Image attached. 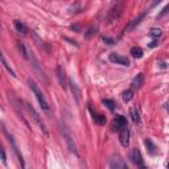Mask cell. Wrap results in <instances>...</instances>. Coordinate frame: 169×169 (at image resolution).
Returning <instances> with one entry per match:
<instances>
[{
    "label": "cell",
    "instance_id": "obj_1",
    "mask_svg": "<svg viewBox=\"0 0 169 169\" xmlns=\"http://www.w3.org/2000/svg\"><path fill=\"white\" fill-rule=\"evenodd\" d=\"M28 83H29V87H31V90H32V93L35 94L36 99L38 100V103H40L41 109H42L45 112H50V106H49V103H48L46 98H45L44 93L41 91V89L37 86V83H36V82H33L32 80L28 81Z\"/></svg>",
    "mask_w": 169,
    "mask_h": 169
},
{
    "label": "cell",
    "instance_id": "obj_30",
    "mask_svg": "<svg viewBox=\"0 0 169 169\" xmlns=\"http://www.w3.org/2000/svg\"><path fill=\"white\" fill-rule=\"evenodd\" d=\"M157 44H159V42H156V41H152V42L149 44V46H151V48H155V46H157Z\"/></svg>",
    "mask_w": 169,
    "mask_h": 169
},
{
    "label": "cell",
    "instance_id": "obj_21",
    "mask_svg": "<svg viewBox=\"0 0 169 169\" xmlns=\"http://www.w3.org/2000/svg\"><path fill=\"white\" fill-rule=\"evenodd\" d=\"M2 62H3V66L5 67V69H7L8 70V73H9V74L11 75H12L13 78L16 77V73L13 71V69H12V67H11L9 65H8V62H7V61H5V58H4V56H3V57H2Z\"/></svg>",
    "mask_w": 169,
    "mask_h": 169
},
{
    "label": "cell",
    "instance_id": "obj_10",
    "mask_svg": "<svg viewBox=\"0 0 169 169\" xmlns=\"http://www.w3.org/2000/svg\"><path fill=\"white\" fill-rule=\"evenodd\" d=\"M143 84H144V75L142 74V73H139V74L132 80V89L139 90V89H142Z\"/></svg>",
    "mask_w": 169,
    "mask_h": 169
},
{
    "label": "cell",
    "instance_id": "obj_19",
    "mask_svg": "<svg viewBox=\"0 0 169 169\" xmlns=\"http://www.w3.org/2000/svg\"><path fill=\"white\" fill-rule=\"evenodd\" d=\"M17 48H19V52L22 54V57L28 60V52H29V50L25 48V45L22 44L21 41H17Z\"/></svg>",
    "mask_w": 169,
    "mask_h": 169
},
{
    "label": "cell",
    "instance_id": "obj_9",
    "mask_svg": "<svg viewBox=\"0 0 169 169\" xmlns=\"http://www.w3.org/2000/svg\"><path fill=\"white\" fill-rule=\"evenodd\" d=\"M110 168H112V169H127L128 167L120 157H114V159H111V161H110Z\"/></svg>",
    "mask_w": 169,
    "mask_h": 169
},
{
    "label": "cell",
    "instance_id": "obj_7",
    "mask_svg": "<svg viewBox=\"0 0 169 169\" xmlns=\"http://www.w3.org/2000/svg\"><path fill=\"white\" fill-rule=\"evenodd\" d=\"M4 131H5V129H4ZM5 133H7V131H5ZM7 136H8V140H9V143L12 144V148H13V151H15L16 156H17V160H19V162H20L21 168H25V162H24V159H22V155L20 153V151H19V148H17V145H16V143H15L13 138L11 136V135H8V133H7Z\"/></svg>",
    "mask_w": 169,
    "mask_h": 169
},
{
    "label": "cell",
    "instance_id": "obj_22",
    "mask_svg": "<svg viewBox=\"0 0 169 169\" xmlns=\"http://www.w3.org/2000/svg\"><path fill=\"white\" fill-rule=\"evenodd\" d=\"M94 122L97 123V124L102 126V124H104V123H106V116L104 115H95L94 114Z\"/></svg>",
    "mask_w": 169,
    "mask_h": 169
},
{
    "label": "cell",
    "instance_id": "obj_16",
    "mask_svg": "<svg viewBox=\"0 0 169 169\" xmlns=\"http://www.w3.org/2000/svg\"><path fill=\"white\" fill-rule=\"evenodd\" d=\"M129 53H131V56H132V57H135V58H142V57H143V49L139 48V46L131 48Z\"/></svg>",
    "mask_w": 169,
    "mask_h": 169
},
{
    "label": "cell",
    "instance_id": "obj_3",
    "mask_svg": "<svg viewBox=\"0 0 169 169\" xmlns=\"http://www.w3.org/2000/svg\"><path fill=\"white\" fill-rule=\"evenodd\" d=\"M27 110L29 111V114L32 115V119L35 120V123L37 124V127L40 128V131L44 133V136H49V132H48V128H46V126H45V123L42 122V119H41V116H40V114L33 109V107L31 106V104H27Z\"/></svg>",
    "mask_w": 169,
    "mask_h": 169
},
{
    "label": "cell",
    "instance_id": "obj_12",
    "mask_svg": "<svg viewBox=\"0 0 169 169\" xmlns=\"http://www.w3.org/2000/svg\"><path fill=\"white\" fill-rule=\"evenodd\" d=\"M129 115H131L132 118V120L135 123H138V124H140V114H139V110H138V107H131L129 109Z\"/></svg>",
    "mask_w": 169,
    "mask_h": 169
},
{
    "label": "cell",
    "instance_id": "obj_5",
    "mask_svg": "<svg viewBox=\"0 0 169 169\" xmlns=\"http://www.w3.org/2000/svg\"><path fill=\"white\" fill-rule=\"evenodd\" d=\"M119 140L123 147H127L129 144V127L128 124L124 126L122 129H119Z\"/></svg>",
    "mask_w": 169,
    "mask_h": 169
},
{
    "label": "cell",
    "instance_id": "obj_8",
    "mask_svg": "<svg viewBox=\"0 0 169 169\" xmlns=\"http://www.w3.org/2000/svg\"><path fill=\"white\" fill-rule=\"evenodd\" d=\"M110 61H111V62H114V64L123 65V66H129V60L127 57H123V56L115 54V53L110 54Z\"/></svg>",
    "mask_w": 169,
    "mask_h": 169
},
{
    "label": "cell",
    "instance_id": "obj_13",
    "mask_svg": "<svg viewBox=\"0 0 169 169\" xmlns=\"http://www.w3.org/2000/svg\"><path fill=\"white\" fill-rule=\"evenodd\" d=\"M65 140H66V144H67V148H69L70 152H73V153H77V148H75V144L73 143L71 140V136L67 132H65Z\"/></svg>",
    "mask_w": 169,
    "mask_h": 169
},
{
    "label": "cell",
    "instance_id": "obj_24",
    "mask_svg": "<svg viewBox=\"0 0 169 169\" xmlns=\"http://www.w3.org/2000/svg\"><path fill=\"white\" fill-rule=\"evenodd\" d=\"M149 35H151V37H155V38H159L162 33H161V31L160 29H157V28H152V29L149 31Z\"/></svg>",
    "mask_w": 169,
    "mask_h": 169
},
{
    "label": "cell",
    "instance_id": "obj_26",
    "mask_svg": "<svg viewBox=\"0 0 169 169\" xmlns=\"http://www.w3.org/2000/svg\"><path fill=\"white\" fill-rule=\"evenodd\" d=\"M95 31H97V28H95V27H91V28H90V29L87 31L86 35H84V37H86V38H90V37H91L94 33H95Z\"/></svg>",
    "mask_w": 169,
    "mask_h": 169
},
{
    "label": "cell",
    "instance_id": "obj_32",
    "mask_svg": "<svg viewBox=\"0 0 169 169\" xmlns=\"http://www.w3.org/2000/svg\"><path fill=\"white\" fill-rule=\"evenodd\" d=\"M168 168H169V164H168Z\"/></svg>",
    "mask_w": 169,
    "mask_h": 169
},
{
    "label": "cell",
    "instance_id": "obj_31",
    "mask_svg": "<svg viewBox=\"0 0 169 169\" xmlns=\"http://www.w3.org/2000/svg\"><path fill=\"white\" fill-rule=\"evenodd\" d=\"M160 2H161V0H153V3H152V7H155V5H157Z\"/></svg>",
    "mask_w": 169,
    "mask_h": 169
},
{
    "label": "cell",
    "instance_id": "obj_14",
    "mask_svg": "<svg viewBox=\"0 0 169 169\" xmlns=\"http://www.w3.org/2000/svg\"><path fill=\"white\" fill-rule=\"evenodd\" d=\"M13 24H15V29L19 33H21V35H25L27 33V27H25L24 22H21L20 20H15Z\"/></svg>",
    "mask_w": 169,
    "mask_h": 169
},
{
    "label": "cell",
    "instance_id": "obj_11",
    "mask_svg": "<svg viewBox=\"0 0 169 169\" xmlns=\"http://www.w3.org/2000/svg\"><path fill=\"white\" fill-rule=\"evenodd\" d=\"M124 126H127V119L124 116H122V115H118L115 119H114V127H115V129H122Z\"/></svg>",
    "mask_w": 169,
    "mask_h": 169
},
{
    "label": "cell",
    "instance_id": "obj_2",
    "mask_svg": "<svg viewBox=\"0 0 169 169\" xmlns=\"http://www.w3.org/2000/svg\"><path fill=\"white\" fill-rule=\"evenodd\" d=\"M122 11H123V0H112L110 9H109V13H107V20H109V22H114L119 19L122 15Z\"/></svg>",
    "mask_w": 169,
    "mask_h": 169
},
{
    "label": "cell",
    "instance_id": "obj_18",
    "mask_svg": "<svg viewBox=\"0 0 169 169\" xmlns=\"http://www.w3.org/2000/svg\"><path fill=\"white\" fill-rule=\"evenodd\" d=\"M69 83L71 84V90H73V94L75 95V98H77V100L80 102V98H81V91H80V89H78V86H77V83L75 82H73L71 80L69 81Z\"/></svg>",
    "mask_w": 169,
    "mask_h": 169
},
{
    "label": "cell",
    "instance_id": "obj_20",
    "mask_svg": "<svg viewBox=\"0 0 169 169\" xmlns=\"http://www.w3.org/2000/svg\"><path fill=\"white\" fill-rule=\"evenodd\" d=\"M122 98H123L124 102H129V100L133 98V91H132V90H126V91H123Z\"/></svg>",
    "mask_w": 169,
    "mask_h": 169
},
{
    "label": "cell",
    "instance_id": "obj_29",
    "mask_svg": "<svg viewBox=\"0 0 169 169\" xmlns=\"http://www.w3.org/2000/svg\"><path fill=\"white\" fill-rule=\"evenodd\" d=\"M2 160H3V162H5V151L4 149H2Z\"/></svg>",
    "mask_w": 169,
    "mask_h": 169
},
{
    "label": "cell",
    "instance_id": "obj_23",
    "mask_svg": "<svg viewBox=\"0 0 169 169\" xmlns=\"http://www.w3.org/2000/svg\"><path fill=\"white\" fill-rule=\"evenodd\" d=\"M103 104H104L109 110H111V111H114V110H115V102H114V100H111V99H104V100H103Z\"/></svg>",
    "mask_w": 169,
    "mask_h": 169
},
{
    "label": "cell",
    "instance_id": "obj_6",
    "mask_svg": "<svg viewBox=\"0 0 169 169\" xmlns=\"http://www.w3.org/2000/svg\"><path fill=\"white\" fill-rule=\"evenodd\" d=\"M131 160L135 165L138 167H142L144 168V162H143V157H142V153H140V151L138 148H133L132 152H131Z\"/></svg>",
    "mask_w": 169,
    "mask_h": 169
},
{
    "label": "cell",
    "instance_id": "obj_25",
    "mask_svg": "<svg viewBox=\"0 0 169 169\" xmlns=\"http://www.w3.org/2000/svg\"><path fill=\"white\" fill-rule=\"evenodd\" d=\"M168 13H169V4H168L167 7H165V8L162 9L161 12L159 13V16H157V19H161V17H164V16H165V15H168Z\"/></svg>",
    "mask_w": 169,
    "mask_h": 169
},
{
    "label": "cell",
    "instance_id": "obj_28",
    "mask_svg": "<svg viewBox=\"0 0 169 169\" xmlns=\"http://www.w3.org/2000/svg\"><path fill=\"white\" fill-rule=\"evenodd\" d=\"M159 66L161 67V69H167V67H168L167 62H160V64H159Z\"/></svg>",
    "mask_w": 169,
    "mask_h": 169
},
{
    "label": "cell",
    "instance_id": "obj_17",
    "mask_svg": "<svg viewBox=\"0 0 169 169\" xmlns=\"http://www.w3.org/2000/svg\"><path fill=\"white\" fill-rule=\"evenodd\" d=\"M145 147H147V151H148V153L151 155H156V145L152 143V140L149 139H145Z\"/></svg>",
    "mask_w": 169,
    "mask_h": 169
},
{
    "label": "cell",
    "instance_id": "obj_27",
    "mask_svg": "<svg viewBox=\"0 0 169 169\" xmlns=\"http://www.w3.org/2000/svg\"><path fill=\"white\" fill-rule=\"evenodd\" d=\"M103 41H104L107 45H112V44L115 42L114 40H112V38H109V37H103Z\"/></svg>",
    "mask_w": 169,
    "mask_h": 169
},
{
    "label": "cell",
    "instance_id": "obj_15",
    "mask_svg": "<svg viewBox=\"0 0 169 169\" xmlns=\"http://www.w3.org/2000/svg\"><path fill=\"white\" fill-rule=\"evenodd\" d=\"M57 77H58V81L60 84L62 86L64 89H66V78H65V73L61 67H57Z\"/></svg>",
    "mask_w": 169,
    "mask_h": 169
},
{
    "label": "cell",
    "instance_id": "obj_4",
    "mask_svg": "<svg viewBox=\"0 0 169 169\" xmlns=\"http://www.w3.org/2000/svg\"><path fill=\"white\" fill-rule=\"evenodd\" d=\"M28 60L32 62V66H33V69L36 70V73L38 74V77L41 78V80H44V82L45 83H49V81H48V78H46V75H45V73H44V70L40 67V65H38V61H37V58L35 57V54L33 53H31V52H28Z\"/></svg>",
    "mask_w": 169,
    "mask_h": 169
}]
</instances>
